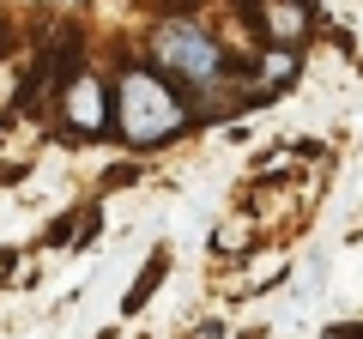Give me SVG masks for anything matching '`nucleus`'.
I'll return each instance as SVG.
<instances>
[{"label":"nucleus","mask_w":363,"mask_h":339,"mask_svg":"<svg viewBox=\"0 0 363 339\" xmlns=\"http://www.w3.org/2000/svg\"><path fill=\"white\" fill-rule=\"evenodd\" d=\"M116 116H121V133H128L133 145H157V140H169V133L182 128V104L164 91V79L145 73V67H128V73H121Z\"/></svg>","instance_id":"nucleus-1"},{"label":"nucleus","mask_w":363,"mask_h":339,"mask_svg":"<svg viewBox=\"0 0 363 339\" xmlns=\"http://www.w3.org/2000/svg\"><path fill=\"white\" fill-rule=\"evenodd\" d=\"M152 61L164 67V73L188 79V85H212L218 79V43H212L206 25H194V18H164V25L152 30Z\"/></svg>","instance_id":"nucleus-2"},{"label":"nucleus","mask_w":363,"mask_h":339,"mask_svg":"<svg viewBox=\"0 0 363 339\" xmlns=\"http://www.w3.org/2000/svg\"><path fill=\"white\" fill-rule=\"evenodd\" d=\"M109 109H104V85H97V79L91 73H79L73 85H67V128L73 133H104L109 128Z\"/></svg>","instance_id":"nucleus-3"},{"label":"nucleus","mask_w":363,"mask_h":339,"mask_svg":"<svg viewBox=\"0 0 363 339\" xmlns=\"http://www.w3.org/2000/svg\"><path fill=\"white\" fill-rule=\"evenodd\" d=\"M248 13H260L267 37H279V43H297L309 30V6L303 0H248Z\"/></svg>","instance_id":"nucleus-4"},{"label":"nucleus","mask_w":363,"mask_h":339,"mask_svg":"<svg viewBox=\"0 0 363 339\" xmlns=\"http://www.w3.org/2000/svg\"><path fill=\"white\" fill-rule=\"evenodd\" d=\"M164 273H169V248H152V261H145V273L133 279V291H128V303H121V315H140L145 303H152V291L164 285Z\"/></svg>","instance_id":"nucleus-5"},{"label":"nucleus","mask_w":363,"mask_h":339,"mask_svg":"<svg viewBox=\"0 0 363 339\" xmlns=\"http://www.w3.org/2000/svg\"><path fill=\"white\" fill-rule=\"evenodd\" d=\"M242 243H248V230H242V224H224V230L212 236V248H242Z\"/></svg>","instance_id":"nucleus-6"},{"label":"nucleus","mask_w":363,"mask_h":339,"mask_svg":"<svg viewBox=\"0 0 363 339\" xmlns=\"http://www.w3.org/2000/svg\"><path fill=\"white\" fill-rule=\"evenodd\" d=\"M188 339H224V327H218V321H206V327H194Z\"/></svg>","instance_id":"nucleus-7"},{"label":"nucleus","mask_w":363,"mask_h":339,"mask_svg":"<svg viewBox=\"0 0 363 339\" xmlns=\"http://www.w3.org/2000/svg\"><path fill=\"white\" fill-rule=\"evenodd\" d=\"M327 339H363V327H339V333H327Z\"/></svg>","instance_id":"nucleus-8"}]
</instances>
